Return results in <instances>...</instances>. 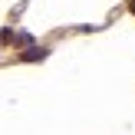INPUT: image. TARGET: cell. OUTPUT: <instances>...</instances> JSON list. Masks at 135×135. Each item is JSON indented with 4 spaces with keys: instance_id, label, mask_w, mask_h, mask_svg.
Here are the masks:
<instances>
[]
</instances>
